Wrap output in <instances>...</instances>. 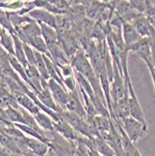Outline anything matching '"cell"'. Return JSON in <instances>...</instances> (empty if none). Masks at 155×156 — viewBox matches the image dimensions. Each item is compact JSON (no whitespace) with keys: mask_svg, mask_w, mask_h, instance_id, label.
Instances as JSON below:
<instances>
[{"mask_svg":"<svg viewBox=\"0 0 155 156\" xmlns=\"http://www.w3.org/2000/svg\"><path fill=\"white\" fill-rule=\"evenodd\" d=\"M70 64H71L72 67L74 68L76 72L82 75L90 82V84L92 85V87L94 91L96 98L107 107L106 99H105V96L101 88L99 77L96 75L92 65L90 64L87 56L85 54V51L82 49H79L73 57L70 59Z\"/></svg>","mask_w":155,"mask_h":156,"instance_id":"cell-1","label":"cell"},{"mask_svg":"<svg viewBox=\"0 0 155 156\" xmlns=\"http://www.w3.org/2000/svg\"><path fill=\"white\" fill-rule=\"evenodd\" d=\"M65 88L67 90V92H74L76 91V86H77V80L75 75L69 76L66 78H64L62 80Z\"/></svg>","mask_w":155,"mask_h":156,"instance_id":"cell-30","label":"cell"},{"mask_svg":"<svg viewBox=\"0 0 155 156\" xmlns=\"http://www.w3.org/2000/svg\"><path fill=\"white\" fill-rule=\"evenodd\" d=\"M122 127L134 144L136 143L140 138H143L148 134V125H145L140 122L135 120L132 117H127L121 122Z\"/></svg>","mask_w":155,"mask_h":156,"instance_id":"cell-2","label":"cell"},{"mask_svg":"<svg viewBox=\"0 0 155 156\" xmlns=\"http://www.w3.org/2000/svg\"><path fill=\"white\" fill-rule=\"evenodd\" d=\"M48 87L55 103L63 110H65L67 99H68L67 90L64 86H62L60 83H58L57 81L52 79H50L48 80Z\"/></svg>","mask_w":155,"mask_h":156,"instance_id":"cell-6","label":"cell"},{"mask_svg":"<svg viewBox=\"0 0 155 156\" xmlns=\"http://www.w3.org/2000/svg\"><path fill=\"white\" fill-rule=\"evenodd\" d=\"M112 120L110 117H106L102 115H96L93 120V125L99 136L107 133L110 130Z\"/></svg>","mask_w":155,"mask_h":156,"instance_id":"cell-18","label":"cell"},{"mask_svg":"<svg viewBox=\"0 0 155 156\" xmlns=\"http://www.w3.org/2000/svg\"><path fill=\"white\" fill-rule=\"evenodd\" d=\"M41 86H42V91L37 94V97L39 100V102L45 108H49V109H51L56 113L61 114L64 110L55 103L54 99L52 98L51 94L49 87H48V81L43 79L41 81Z\"/></svg>","mask_w":155,"mask_h":156,"instance_id":"cell-8","label":"cell"},{"mask_svg":"<svg viewBox=\"0 0 155 156\" xmlns=\"http://www.w3.org/2000/svg\"><path fill=\"white\" fill-rule=\"evenodd\" d=\"M12 37H13V41H14V52H15L14 56H15V58L23 66V67L26 68L29 64H28L26 57H25L23 41L18 37L17 35H13Z\"/></svg>","mask_w":155,"mask_h":156,"instance_id":"cell-20","label":"cell"},{"mask_svg":"<svg viewBox=\"0 0 155 156\" xmlns=\"http://www.w3.org/2000/svg\"><path fill=\"white\" fill-rule=\"evenodd\" d=\"M58 66L60 73L62 76V80L64 78L69 77V76H73L75 75L74 73V68L72 67L71 64H65V65H56Z\"/></svg>","mask_w":155,"mask_h":156,"instance_id":"cell-31","label":"cell"},{"mask_svg":"<svg viewBox=\"0 0 155 156\" xmlns=\"http://www.w3.org/2000/svg\"><path fill=\"white\" fill-rule=\"evenodd\" d=\"M24 6V1H0V7L7 11H19Z\"/></svg>","mask_w":155,"mask_h":156,"instance_id":"cell-28","label":"cell"},{"mask_svg":"<svg viewBox=\"0 0 155 156\" xmlns=\"http://www.w3.org/2000/svg\"><path fill=\"white\" fill-rule=\"evenodd\" d=\"M25 146L35 156H46L49 151L48 144L35 137L26 136Z\"/></svg>","mask_w":155,"mask_h":156,"instance_id":"cell-14","label":"cell"},{"mask_svg":"<svg viewBox=\"0 0 155 156\" xmlns=\"http://www.w3.org/2000/svg\"><path fill=\"white\" fill-rule=\"evenodd\" d=\"M15 31H16V35L18 36V37L23 42V43H27L28 41L34 37H41L40 26L36 21H33L19 28H16Z\"/></svg>","mask_w":155,"mask_h":156,"instance_id":"cell-9","label":"cell"},{"mask_svg":"<svg viewBox=\"0 0 155 156\" xmlns=\"http://www.w3.org/2000/svg\"><path fill=\"white\" fill-rule=\"evenodd\" d=\"M130 3L134 9L140 14H145L147 10V1L143 0H130Z\"/></svg>","mask_w":155,"mask_h":156,"instance_id":"cell-32","label":"cell"},{"mask_svg":"<svg viewBox=\"0 0 155 156\" xmlns=\"http://www.w3.org/2000/svg\"><path fill=\"white\" fill-rule=\"evenodd\" d=\"M0 46L9 54L13 56L15 54V52H14V41L12 35H10L4 28H2L1 32H0Z\"/></svg>","mask_w":155,"mask_h":156,"instance_id":"cell-19","label":"cell"},{"mask_svg":"<svg viewBox=\"0 0 155 156\" xmlns=\"http://www.w3.org/2000/svg\"><path fill=\"white\" fill-rule=\"evenodd\" d=\"M41 29V36L43 37L45 43L48 47V50L57 46L59 44V37L58 33L52 27L48 26L44 23H38Z\"/></svg>","mask_w":155,"mask_h":156,"instance_id":"cell-16","label":"cell"},{"mask_svg":"<svg viewBox=\"0 0 155 156\" xmlns=\"http://www.w3.org/2000/svg\"><path fill=\"white\" fill-rule=\"evenodd\" d=\"M13 154H14L13 152L8 151L7 149L0 145V156H13Z\"/></svg>","mask_w":155,"mask_h":156,"instance_id":"cell-33","label":"cell"},{"mask_svg":"<svg viewBox=\"0 0 155 156\" xmlns=\"http://www.w3.org/2000/svg\"><path fill=\"white\" fill-rule=\"evenodd\" d=\"M93 142L95 150L98 151V153L100 155H102V156H116L113 150L107 144V142L102 137H100V136L94 137L93 139Z\"/></svg>","mask_w":155,"mask_h":156,"instance_id":"cell-21","label":"cell"},{"mask_svg":"<svg viewBox=\"0 0 155 156\" xmlns=\"http://www.w3.org/2000/svg\"><path fill=\"white\" fill-rule=\"evenodd\" d=\"M28 16L37 23H44L56 30V17L45 9H35L28 13Z\"/></svg>","mask_w":155,"mask_h":156,"instance_id":"cell-13","label":"cell"},{"mask_svg":"<svg viewBox=\"0 0 155 156\" xmlns=\"http://www.w3.org/2000/svg\"><path fill=\"white\" fill-rule=\"evenodd\" d=\"M0 145L13 153L23 155V152L18 147L17 143L10 136H9L4 133H0Z\"/></svg>","mask_w":155,"mask_h":156,"instance_id":"cell-22","label":"cell"},{"mask_svg":"<svg viewBox=\"0 0 155 156\" xmlns=\"http://www.w3.org/2000/svg\"><path fill=\"white\" fill-rule=\"evenodd\" d=\"M114 14L122 21L128 23H131L136 17L142 15V14H140L134 9L130 1H127V0L117 1V4L114 9Z\"/></svg>","mask_w":155,"mask_h":156,"instance_id":"cell-7","label":"cell"},{"mask_svg":"<svg viewBox=\"0 0 155 156\" xmlns=\"http://www.w3.org/2000/svg\"><path fill=\"white\" fill-rule=\"evenodd\" d=\"M8 60H9L12 69L20 76V78L26 84H28V79H27V76H26V73H25V68L23 67V66L15 58V56L10 55L9 53H8Z\"/></svg>","mask_w":155,"mask_h":156,"instance_id":"cell-25","label":"cell"},{"mask_svg":"<svg viewBox=\"0 0 155 156\" xmlns=\"http://www.w3.org/2000/svg\"><path fill=\"white\" fill-rule=\"evenodd\" d=\"M126 85H127L128 88V94H129V113H130V117L134 118L135 120L140 122L141 123L148 125L147 122H146V118H145V114L144 111L141 108V105H140L137 96L136 94L135 89L132 82H126Z\"/></svg>","mask_w":155,"mask_h":156,"instance_id":"cell-5","label":"cell"},{"mask_svg":"<svg viewBox=\"0 0 155 156\" xmlns=\"http://www.w3.org/2000/svg\"><path fill=\"white\" fill-rule=\"evenodd\" d=\"M122 37L126 50H127L129 46L136 43L137 40L141 38V37L136 31L134 26L128 22L122 21Z\"/></svg>","mask_w":155,"mask_h":156,"instance_id":"cell-15","label":"cell"},{"mask_svg":"<svg viewBox=\"0 0 155 156\" xmlns=\"http://www.w3.org/2000/svg\"><path fill=\"white\" fill-rule=\"evenodd\" d=\"M130 23L134 26L136 31L141 37H151L155 36L154 28L152 27L149 18L145 14L136 17Z\"/></svg>","mask_w":155,"mask_h":156,"instance_id":"cell-10","label":"cell"},{"mask_svg":"<svg viewBox=\"0 0 155 156\" xmlns=\"http://www.w3.org/2000/svg\"><path fill=\"white\" fill-rule=\"evenodd\" d=\"M23 50H24V53H25V57L26 60L30 66H36V54H35V50L29 46L26 43H23Z\"/></svg>","mask_w":155,"mask_h":156,"instance_id":"cell-29","label":"cell"},{"mask_svg":"<svg viewBox=\"0 0 155 156\" xmlns=\"http://www.w3.org/2000/svg\"><path fill=\"white\" fill-rule=\"evenodd\" d=\"M54 129L56 133L59 134L71 144H74L75 141H79V139L81 137V136L78 132H76L63 118L60 121L54 122Z\"/></svg>","mask_w":155,"mask_h":156,"instance_id":"cell-11","label":"cell"},{"mask_svg":"<svg viewBox=\"0 0 155 156\" xmlns=\"http://www.w3.org/2000/svg\"><path fill=\"white\" fill-rule=\"evenodd\" d=\"M35 54H36V67L37 69V71L39 72L40 76L42 77V79H44L45 80H49L50 77L48 74V70H47V66L45 64V60L43 57V54L35 51Z\"/></svg>","mask_w":155,"mask_h":156,"instance_id":"cell-26","label":"cell"},{"mask_svg":"<svg viewBox=\"0 0 155 156\" xmlns=\"http://www.w3.org/2000/svg\"><path fill=\"white\" fill-rule=\"evenodd\" d=\"M8 12H9V19L11 22V24L14 27V29H16V28H19L28 23H31L34 21L28 15H20L17 11H8Z\"/></svg>","mask_w":155,"mask_h":156,"instance_id":"cell-24","label":"cell"},{"mask_svg":"<svg viewBox=\"0 0 155 156\" xmlns=\"http://www.w3.org/2000/svg\"><path fill=\"white\" fill-rule=\"evenodd\" d=\"M136 156H142V155H141V154H140V152H138V153H137V155H136Z\"/></svg>","mask_w":155,"mask_h":156,"instance_id":"cell-34","label":"cell"},{"mask_svg":"<svg viewBox=\"0 0 155 156\" xmlns=\"http://www.w3.org/2000/svg\"><path fill=\"white\" fill-rule=\"evenodd\" d=\"M100 137H102L107 142V144L113 150L116 156H125L123 145H122V140L121 135L117 129L113 120H112V122H111L110 130L107 133L100 136Z\"/></svg>","mask_w":155,"mask_h":156,"instance_id":"cell-4","label":"cell"},{"mask_svg":"<svg viewBox=\"0 0 155 156\" xmlns=\"http://www.w3.org/2000/svg\"><path fill=\"white\" fill-rule=\"evenodd\" d=\"M127 51L134 52L140 59H142L146 63L149 70L153 67L150 37H141L139 40H137L136 43L129 46L127 48Z\"/></svg>","mask_w":155,"mask_h":156,"instance_id":"cell-3","label":"cell"},{"mask_svg":"<svg viewBox=\"0 0 155 156\" xmlns=\"http://www.w3.org/2000/svg\"><path fill=\"white\" fill-rule=\"evenodd\" d=\"M5 112H6V115L8 117V120L10 122H12L14 124L20 123V124H25L26 125V120L24 119L23 113L21 112L20 108H15L9 107V108H7L5 109Z\"/></svg>","mask_w":155,"mask_h":156,"instance_id":"cell-23","label":"cell"},{"mask_svg":"<svg viewBox=\"0 0 155 156\" xmlns=\"http://www.w3.org/2000/svg\"><path fill=\"white\" fill-rule=\"evenodd\" d=\"M0 26L7 30L10 35H16V31L14 29L13 25L11 24L9 12L5 9H3L0 7Z\"/></svg>","mask_w":155,"mask_h":156,"instance_id":"cell-27","label":"cell"},{"mask_svg":"<svg viewBox=\"0 0 155 156\" xmlns=\"http://www.w3.org/2000/svg\"><path fill=\"white\" fill-rule=\"evenodd\" d=\"M65 110L72 112L83 120H86V111L84 106L81 104L77 90L74 92H68V99Z\"/></svg>","mask_w":155,"mask_h":156,"instance_id":"cell-12","label":"cell"},{"mask_svg":"<svg viewBox=\"0 0 155 156\" xmlns=\"http://www.w3.org/2000/svg\"><path fill=\"white\" fill-rule=\"evenodd\" d=\"M34 118L37 125L41 128V130H43L44 132H51V133L55 132L54 122L52 119L49 115H47L44 111H42V110L39 111L36 115H34Z\"/></svg>","mask_w":155,"mask_h":156,"instance_id":"cell-17","label":"cell"}]
</instances>
